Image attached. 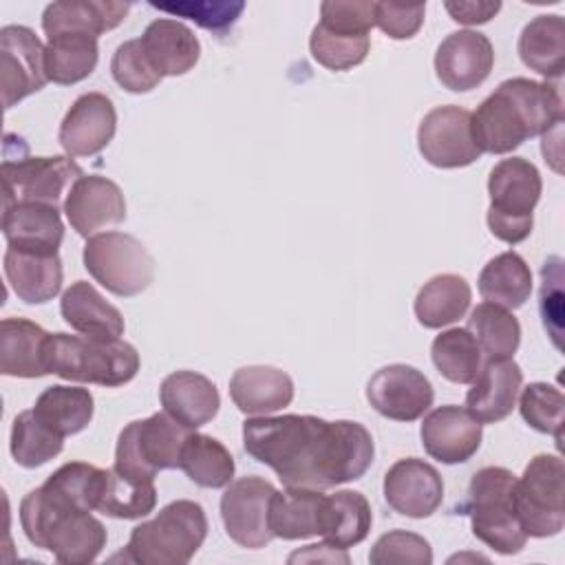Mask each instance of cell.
Segmentation results:
<instances>
[{
    "instance_id": "obj_31",
    "label": "cell",
    "mask_w": 565,
    "mask_h": 565,
    "mask_svg": "<svg viewBox=\"0 0 565 565\" xmlns=\"http://www.w3.org/2000/svg\"><path fill=\"white\" fill-rule=\"evenodd\" d=\"M516 49L530 71L558 79L565 71V20L556 13L532 18L523 26Z\"/></svg>"
},
{
    "instance_id": "obj_7",
    "label": "cell",
    "mask_w": 565,
    "mask_h": 565,
    "mask_svg": "<svg viewBox=\"0 0 565 565\" xmlns=\"http://www.w3.org/2000/svg\"><path fill=\"white\" fill-rule=\"evenodd\" d=\"M543 181L534 163L523 157L501 159L488 177V227L492 236L516 245L532 232V212L541 199Z\"/></svg>"
},
{
    "instance_id": "obj_35",
    "label": "cell",
    "mask_w": 565,
    "mask_h": 565,
    "mask_svg": "<svg viewBox=\"0 0 565 565\" xmlns=\"http://www.w3.org/2000/svg\"><path fill=\"white\" fill-rule=\"evenodd\" d=\"M477 282L486 302L505 309L523 307L532 294V271L516 252H503L488 260Z\"/></svg>"
},
{
    "instance_id": "obj_34",
    "label": "cell",
    "mask_w": 565,
    "mask_h": 565,
    "mask_svg": "<svg viewBox=\"0 0 565 565\" xmlns=\"http://www.w3.org/2000/svg\"><path fill=\"white\" fill-rule=\"evenodd\" d=\"M99 60L97 38L84 33H60L49 38L44 46L46 79L71 86L86 79Z\"/></svg>"
},
{
    "instance_id": "obj_11",
    "label": "cell",
    "mask_w": 565,
    "mask_h": 565,
    "mask_svg": "<svg viewBox=\"0 0 565 565\" xmlns=\"http://www.w3.org/2000/svg\"><path fill=\"white\" fill-rule=\"evenodd\" d=\"M190 428L179 424L166 411L146 419L130 422L117 439L115 468L137 477H150L159 470L179 468V457Z\"/></svg>"
},
{
    "instance_id": "obj_17",
    "label": "cell",
    "mask_w": 565,
    "mask_h": 565,
    "mask_svg": "<svg viewBox=\"0 0 565 565\" xmlns=\"http://www.w3.org/2000/svg\"><path fill=\"white\" fill-rule=\"evenodd\" d=\"M384 499L402 516L426 519L441 505L444 481L424 459H397L384 475Z\"/></svg>"
},
{
    "instance_id": "obj_45",
    "label": "cell",
    "mask_w": 565,
    "mask_h": 565,
    "mask_svg": "<svg viewBox=\"0 0 565 565\" xmlns=\"http://www.w3.org/2000/svg\"><path fill=\"white\" fill-rule=\"evenodd\" d=\"M110 73H113V79L126 93H135V95L150 93L163 79L152 66V62L148 60L139 38L126 40L124 44L117 46L110 60Z\"/></svg>"
},
{
    "instance_id": "obj_4",
    "label": "cell",
    "mask_w": 565,
    "mask_h": 565,
    "mask_svg": "<svg viewBox=\"0 0 565 565\" xmlns=\"http://www.w3.org/2000/svg\"><path fill=\"white\" fill-rule=\"evenodd\" d=\"M46 371L68 382L121 386L139 371V353L132 344L90 335L49 333L44 349Z\"/></svg>"
},
{
    "instance_id": "obj_28",
    "label": "cell",
    "mask_w": 565,
    "mask_h": 565,
    "mask_svg": "<svg viewBox=\"0 0 565 565\" xmlns=\"http://www.w3.org/2000/svg\"><path fill=\"white\" fill-rule=\"evenodd\" d=\"M60 313L64 322L82 335L119 340L124 335V316L117 307L104 300V296L86 280H75L60 300Z\"/></svg>"
},
{
    "instance_id": "obj_15",
    "label": "cell",
    "mask_w": 565,
    "mask_h": 565,
    "mask_svg": "<svg viewBox=\"0 0 565 565\" xmlns=\"http://www.w3.org/2000/svg\"><path fill=\"white\" fill-rule=\"evenodd\" d=\"M369 404L388 419L415 422L435 399L428 377L408 364H388L375 371L366 384Z\"/></svg>"
},
{
    "instance_id": "obj_44",
    "label": "cell",
    "mask_w": 565,
    "mask_h": 565,
    "mask_svg": "<svg viewBox=\"0 0 565 565\" xmlns=\"http://www.w3.org/2000/svg\"><path fill=\"white\" fill-rule=\"evenodd\" d=\"M519 411L527 426H532L539 433L554 435V439L561 444L565 397L556 386H552L547 382L527 384L521 393Z\"/></svg>"
},
{
    "instance_id": "obj_48",
    "label": "cell",
    "mask_w": 565,
    "mask_h": 565,
    "mask_svg": "<svg viewBox=\"0 0 565 565\" xmlns=\"http://www.w3.org/2000/svg\"><path fill=\"white\" fill-rule=\"evenodd\" d=\"M563 258L550 256L541 267V318L543 324L554 342L556 349H561L563 338Z\"/></svg>"
},
{
    "instance_id": "obj_46",
    "label": "cell",
    "mask_w": 565,
    "mask_h": 565,
    "mask_svg": "<svg viewBox=\"0 0 565 565\" xmlns=\"http://www.w3.org/2000/svg\"><path fill=\"white\" fill-rule=\"evenodd\" d=\"M154 9L188 18L196 22L201 29L212 33H225L234 26V22L245 11L243 0H179V2H150Z\"/></svg>"
},
{
    "instance_id": "obj_30",
    "label": "cell",
    "mask_w": 565,
    "mask_h": 565,
    "mask_svg": "<svg viewBox=\"0 0 565 565\" xmlns=\"http://www.w3.org/2000/svg\"><path fill=\"white\" fill-rule=\"evenodd\" d=\"M46 338L49 333L26 318H4L0 322V373L11 377L49 375Z\"/></svg>"
},
{
    "instance_id": "obj_40",
    "label": "cell",
    "mask_w": 565,
    "mask_h": 565,
    "mask_svg": "<svg viewBox=\"0 0 565 565\" xmlns=\"http://www.w3.org/2000/svg\"><path fill=\"white\" fill-rule=\"evenodd\" d=\"M488 360H508L521 344V324L505 307L481 302L470 311L468 327Z\"/></svg>"
},
{
    "instance_id": "obj_36",
    "label": "cell",
    "mask_w": 565,
    "mask_h": 565,
    "mask_svg": "<svg viewBox=\"0 0 565 565\" xmlns=\"http://www.w3.org/2000/svg\"><path fill=\"white\" fill-rule=\"evenodd\" d=\"M93 393L82 386L53 384L44 388L33 406V413L57 435L68 437L82 433L93 419Z\"/></svg>"
},
{
    "instance_id": "obj_10",
    "label": "cell",
    "mask_w": 565,
    "mask_h": 565,
    "mask_svg": "<svg viewBox=\"0 0 565 565\" xmlns=\"http://www.w3.org/2000/svg\"><path fill=\"white\" fill-rule=\"evenodd\" d=\"M516 514L534 539L556 536L565 527V466L558 455H536L516 479Z\"/></svg>"
},
{
    "instance_id": "obj_20",
    "label": "cell",
    "mask_w": 565,
    "mask_h": 565,
    "mask_svg": "<svg viewBox=\"0 0 565 565\" xmlns=\"http://www.w3.org/2000/svg\"><path fill=\"white\" fill-rule=\"evenodd\" d=\"M424 450L441 463H463L481 446V422H477L466 408L446 404L433 408L419 428Z\"/></svg>"
},
{
    "instance_id": "obj_3",
    "label": "cell",
    "mask_w": 565,
    "mask_h": 565,
    "mask_svg": "<svg viewBox=\"0 0 565 565\" xmlns=\"http://www.w3.org/2000/svg\"><path fill=\"white\" fill-rule=\"evenodd\" d=\"M20 525L35 547L49 550L64 565L93 563L106 545L99 519L51 501L42 488L29 490L20 501Z\"/></svg>"
},
{
    "instance_id": "obj_47",
    "label": "cell",
    "mask_w": 565,
    "mask_h": 565,
    "mask_svg": "<svg viewBox=\"0 0 565 565\" xmlns=\"http://www.w3.org/2000/svg\"><path fill=\"white\" fill-rule=\"evenodd\" d=\"M371 565H391V563H411V565H430L433 550L430 543L406 530H391L382 534L369 552Z\"/></svg>"
},
{
    "instance_id": "obj_9",
    "label": "cell",
    "mask_w": 565,
    "mask_h": 565,
    "mask_svg": "<svg viewBox=\"0 0 565 565\" xmlns=\"http://www.w3.org/2000/svg\"><path fill=\"white\" fill-rule=\"evenodd\" d=\"M86 271L110 294L130 298L146 291L154 278V260L146 245L132 234L104 232L86 238Z\"/></svg>"
},
{
    "instance_id": "obj_2",
    "label": "cell",
    "mask_w": 565,
    "mask_h": 565,
    "mask_svg": "<svg viewBox=\"0 0 565 565\" xmlns=\"http://www.w3.org/2000/svg\"><path fill=\"white\" fill-rule=\"evenodd\" d=\"M563 124V97L556 84L512 77L497 86L470 117L481 152L508 154L525 139Z\"/></svg>"
},
{
    "instance_id": "obj_52",
    "label": "cell",
    "mask_w": 565,
    "mask_h": 565,
    "mask_svg": "<svg viewBox=\"0 0 565 565\" xmlns=\"http://www.w3.org/2000/svg\"><path fill=\"white\" fill-rule=\"evenodd\" d=\"M296 561H327V563H349V556L344 550L331 545V543H316V545H307L302 552H294L289 556V563H296Z\"/></svg>"
},
{
    "instance_id": "obj_38",
    "label": "cell",
    "mask_w": 565,
    "mask_h": 565,
    "mask_svg": "<svg viewBox=\"0 0 565 565\" xmlns=\"http://www.w3.org/2000/svg\"><path fill=\"white\" fill-rule=\"evenodd\" d=\"M179 468L201 488H225L234 479V457L212 435L192 433L185 437Z\"/></svg>"
},
{
    "instance_id": "obj_51",
    "label": "cell",
    "mask_w": 565,
    "mask_h": 565,
    "mask_svg": "<svg viewBox=\"0 0 565 565\" xmlns=\"http://www.w3.org/2000/svg\"><path fill=\"white\" fill-rule=\"evenodd\" d=\"M446 11L450 18L459 24H486L490 22L499 9L501 2H490V0H448L444 2Z\"/></svg>"
},
{
    "instance_id": "obj_6",
    "label": "cell",
    "mask_w": 565,
    "mask_h": 565,
    "mask_svg": "<svg viewBox=\"0 0 565 565\" xmlns=\"http://www.w3.org/2000/svg\"><path fill=\"white\" fill-rule=\"evenodd\" d=\"M207 536L205 510L190 499H177L154 519L132 527L126 556L141 565H185Z\"/></svg>"
},
{
    "instance_id": "obj_39",
    "label": "cell",
    "mask_w": 565,
    "mask_h": 565,
    "mask_svg": "<svg viewBox=\"0 0 565 565\" xmlns=\"http://www.w3.org/2000/svg\"><path fill=\"white\" fill-rule=\"evenodd\" d=\"M157 505L154 479L137 477L117 470H106V483L97 510L113 519H141L148 516Z\"/></svg>"
},
{
    "instance_id": "obj_1",
    "label": "cell",
    "mask_w": 565,
    "mask_h": 565,
    "mask_svg": "<svg viewBox=\"0 0 565 565\" xmlns=\"http://www.w3.org/2000/svg\"><path fill=\"white\" fill-rule=\"evenodd\" d=\"M245 452L289 488L327 490L360 479L373 463L371 433L349 419L260 415L243 422Z\"/></svg>"
},
{
    "instance_id": "obj_19",
    "label": "cell",
    "mask_w": 565,
    "mask_h": 565,
    "mask_svg": "<svg viewBox=\"0 0 565 565\" xmlns=\"http://www.w3.org/2000/svg\"><path fill=\"white\" fill-rule=\"evenodd\" d=\"M64 214L79 236H95L97 230L117 225L126 218L121 188L99 174H82L66 192Z\"/></svg>"
},
{
    "instance_id": "obj_32",
    "label": "cell",
    "mask_w": 565,
    "mask_h": 565,
    "mask_svg": "<svg viewBox=\"0 0 565 565\" xmlns=\"http://www.w3.org/2000/svg\"><path fill=\"white\" fill-rule=\"evenodd\" d=\"M371 523V505L362 492L338 490L335 494L324 497L320 536L327 543L349 550L366 539Z\"/></svg>"
},
{
    "instance_id": "obj_12",
    "label": "cell",
    "mask_w": 565,
    "mask_h": 565,
    "mask_svg": "<svg viewBox=\"0 0 565 565\" xmlns=\"http://www.w3.org/2000/svg\"><path fill=\"white\" fill-rule=\"evenodd\" d=\"M472 113L448 104L437 106L424 115L417 128V148L422 157L435 168H463L481 157L475 143Z\"/></svg>"
},
{
    "instance_id": "obj_29",
    "label": "cell",
    "mask_w": 565,
    "mask_h": 565,
    "mask_svg": "<svg viewBox=\"0 0 565 565\" xmlns=\"http://www.w3.org/2000/svg\"><path fill=\"white\" fill-rule=\"evenodd\" d=\"M322 490L289 488L276 490L269 499V530L276 539L298 541L320 536L322 523Z\"/></svg>"
},
{
    "instance_id": "obj_25",
    "label": "cell",
    "mask_w": 565,
    "mask_h": 565,
    "mask_svg": "<svg viewBox=\"0 0 565 565\" xmlns=\"http://www.w3.org/2000/svg\"><path fill=\"white\" fill-rule=\"evenodd\" d=\"M130 11V2L117 0H60L51 2L42 13V29L46 38L60 33H84L99 38L119 26Z\"/></svg>"
},
{
    "instance_id": "obj_22",
    "label": "cell",
    "mask_w": 565,
    "mask_h": 565,
    "mask_svg": "<svg viewBox=\"0 0 565 565\" xmlns=\"http://www.w3.org/2000/svg\"><path fill=\"white\" fill-rule=\"evenodd\" d=\"M521 384L523 371L512 358L488 360L466 393V411L481 424H497L512 413Z\"/></svg>"
},
{
    "instance_id": "obj_21",
    "label": "cell",
    "mask_w": 565,
    "mask_h": 565,
    "mask_svg": "<svg viewBox=\"0 0 565 565\" xmlns=\"http://www.w3.org/2000/svg\"><path fill=\"white\" fill-rule=\"evenodd\" d=\"M2 236L9 247L35 254H57L64 238L60 207L38 201H18L2 210Z\"/></svg>"
},
{
    "instance_id": "obj_23",
    "label": "cell",
    "mask_w": 565,
    "mask_h": 565,
    "mask_svg": "<svg viewBox=\"0 0 565 565\" xmlns=\"http://www.w3.org/2000/svg\"><path fill=\"white\" fill-rule=\"evenodd\" d=\"M163 411L185 428L194 430L218 413L221 397L214 382L196 371H174L159 386Z\"/></svg>"
},
{
    "instance_id": "obj_27",
    "label": "cell",
    "mask_w": 565,
    "mask_h": 565,
    "mask_svg": "<svg viewBox=\"0 0 565 565\" xmlns=\"http://www.w3.org/2000/svg\"><path fill=\"white\" fill-rule=\"evenodd\" d=\"M4 276L11 291L26 305L53 300L62 289V260L57 254H35L7 247Z\"/></svg>"
},
{
    "instance_id": "obj_42",
    "label": "cell",
    "mask_w": 565,
    "mask_h": 565,
    "mask_svg": "<svg viewBox=\"0 0 565 565\" xmlns=\"http://www.w3.org/2000/svg\"><path fill=\"white\" fill-rule=\"evenodd\" d=\"M9 448L18 466L38 468L62 452L64 437L51 430L31 408L15 415L11 424Z\"/></svg>"
},
{
    "instance_id": "obj_41",
    "label": "cell",
    "mask_w": 565,
    "mask_h": 565,
    "mask_svg": "<svg viewBox=\"0 0 565 565\" xmlns=\"http://www.w3.org/2000/svg\"><path fill=\"white\" fill-rule=\"evenodd\" d=\"M430 358L437 371L455 384H472L483 366V353L477 340L461 327L441 331L430 344Z\"/></svg>"
},
{
    "instance_id": "obj_49",
    "label": "cell",
    "mask_w": 565,
    "mask_h": 565,
    "mask_svg": "<svg viewBox=\"0 0 565 565\" xmlns=\"http://www.w3.org/2000/svg\"><path fill=\"white\" fill-rule=\"evenodd\" d=\"M320 24L344 33H369L375 24V2L327 0L320 4Z\"/></svg>"
},
{
    "instance_id": "obj_26",
    "label": "cell",
    "mask_w": 565,
    "mask_h": 565,
    "mask_svg": "<svg viewBox=\"0 0 565 565\" xmlns=\"http://www.w3.org/2000/svg\"><path fill=\"white\" fill-rule=\"evenodd\" d=\"M139 40L161 77L190 73L201 55V44L194 31L172 18L152 20Z\"/></svg>"
},
{
    "instance_id": "obj_43",
    "label": "cell",
    "mask_w": 565,
    "mask_h": 565,
    "mask_svg": "<svg viewBox=\"0 0 565 565\" xmlns=\"http://www.w3.org/2000/svg\"><path fill=\"white\" fill-rule=\"evenodd\" d=\"M371 38L369 33H344L316 24L309 38L311 57L329 71H349L362 64L369 55Z\"/></svg>"
},
{
    "instance_id": "obj_13",
    "label": "cell",
    "mask_w": 565,
    "mask_h": 565,
    "mask_svg": "<svg viewBox=\"0 0 565 565\" xmlns=\"http://www.w3.org/2000/svg\"><path fill=\"white\" fill-rule=\"evenodd\" d=\"M276 488L263 477H241L225 486L221 497V519L227 536L247 550L265 547L274 534L269 530V499Z\"/></svg>"
},
{
    "instance_id": "obj_8",
    "label": "cell",
    "mask_w": 565,
    "mask_h": 565,
    "mask_svg": "<svg viewBox=\"0 0 565 565\" xmlns=\"http://www.w3.org/2000/svg\"><path fill=\"white\" fill-rule=\"evenodd\" d=\"M2 205L18 201H38L57 205L64 190L71 188L84 170L71 157H31L22 137H4Z\"/></svg>"
},
{
    "instance_id": "obj_14",
    "label": "cell",
    "mask_w": 565,
    "mask_h": 565,
    "mask_svg": "<svg viewBox=\"0 0 565 565\" xmlns=\"http://www.w3.org/2000/svg\"><path fill=\"white\" fill-rule=\"evenodd\" d=\"M44 46L40 38L22 24L0 29V84L2 104L9 110L24 97L38 93L46 84Z\"/></svg>"
},
{
    "instance_id": "obj_24",
    "label": "cell",
    "mask_w": 565,
    "mask_h": 565,
    "mask_svg": "<svg viewBox=\"0 0 565 565\" xmlns=\"http://www.w3.org/2000/svg\"><path fill=\"white\" fill-rule=\"evenodd\" d=\"M230 397L245 415H271L291 404L294 382L276 366H241L230 377Z\"/></svg>"
},
{
    "instance_id": "obj_33",
    "label": "cell",
    "mask_w": 565,
    "mask_h": 565,
    "mask_svg": "<svg viewBox=\"0 0 565 565\" xmlns=\"http://www.w3.org/2000/svg\"><path fill=\"white\" fill-rule=\"evenodd\" d=\"M470 285L459 274L433 276L415 298V316L426 329H441L466 316L470 307Z\"/></svg>"
},
{
    "instance_id": "obj_18",
    "label": "cell",
    "mask_w": 565,
    "mask_h": 565,
    "mask_svg": "<svg viewBox=\"0 0 565 565\" xmlns=\"http://www.w3.org/2000/svg\"><path fill=\"white\" fill-rule=\"evenodd\" d=\"M117 130V113L104 93H84L66 110L57 139L68 157L102 152Z\"/></svg>"
},
{
    "instance_id": "obj_37",
    "label": "cell",
    "mask_w": 565,
    "mask_h": 565,
    "mask_svg": "<svg viewBox=\"0 0 565 565\" xmlns=\"http://www.w3.org/2000/svg\"><path fill=\"white\" fill-rule=\"evenodd\" d=\"M104 483L106 470L84 461H68L60 466L53 475H49V479L40 488L51 501L60 505L93 512L99 505Z\"/></svg>"
},
{
    "instance_id": "obj_50",
    "label": "cell",
    "mask_w": 565,
    "mask_h": 565,
    "mask_svg": "<svg viewBox=\"0 0 565 565\" xmlns=\"http://www.w3.org/2000/svg\"><path fill=\"white\" fill-rule=\"evenodd\" d=\"M424 2H375V24L393 40H411L424 24Z\"/></svg>"
},
{
    "instance_id": "obj_16",
    "label": "cell",
    "mask_w": 565,
    "mask_h": 565,
    "mask_svg": "<svg viewBox=\"0 0 565 565\" xmlns=\"http://www.w3.org/2000/svg\"><path fill=\"white\" fill-rule=\"evenodd\" d=\"M494 64L492 42L470 29L448 33L435 53L437 79L450 90H472L481 86Z\"/></svg>"
},
{
    "instance_id": "obj_5",
    "label": "cell",
    "mask_w": 565,
    "mask_h": 565,
    "mask_svg": "<svg viewBox=\"0 0 565 565\" xmlns=\"http://www.w3.org/2000/svg\"><path fill=\"white\" fill-rule=\"evenodd\" d=\"M514 488L516 477L508 468L486 466L472 475L466 499L455 510L470 516L472 534L499 554H519L527 541L516 514Z\"/></svg>"
}]
</instances>
